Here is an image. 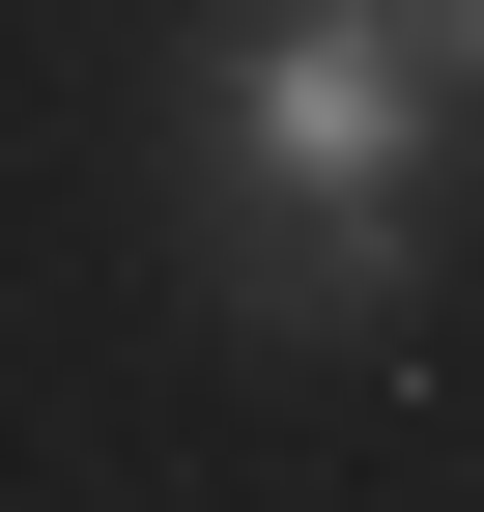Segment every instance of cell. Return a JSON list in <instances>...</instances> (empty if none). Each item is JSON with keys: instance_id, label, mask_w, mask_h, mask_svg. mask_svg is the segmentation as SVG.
Returning <instances> with one entry per match:
<instances>
[{"instance_id": "1", "label": "cell", "mask_w": 484, "mask_h": 512, "mask_svg": "<svg viewBox=\"0 0 484 512\" xmlns=\"http://www.w3.org/2000/svg\"><path fill=\"white\" fill-rule=\"evenodd\" d=\"M200 200L257 228V313H399L428 285V57H399V0H257L228 29Z\"/></svg>"}, {"instance_id": "2", "label": "cell", "mask_w": 484, "mask_h": 512, "mask_svg": "<svg viewBox=\"0 0 484 512\" xmlns=\"http://www.w3.org/2000/svg\"><path fill=\"white\" fill-rule=\"evenodd\" d=\"M399 57H428V86H484V0H399Z\"/></svg>"}]
</instances>
